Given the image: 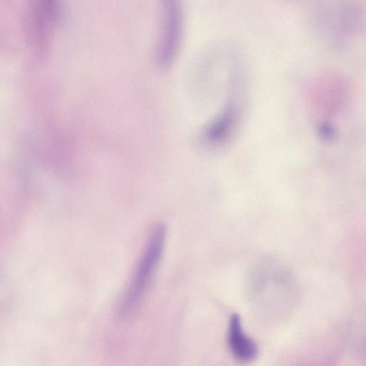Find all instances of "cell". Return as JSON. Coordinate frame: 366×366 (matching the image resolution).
Here are the masks:
<instances>
[{
	"label": "cell",
	"instance_id": "5",
	"mask_svg": "<svg viewBox=\"0 0 366 366\" xmlns=\"http://www.w3.org/2000/svg\"><path fill=\"white\" fill-rule=\"evenodd\" d=\"M236 113L234 108L229 107L219 117L207 131V137L212 140L226 137L234 125Z\"/></svg>",
	"mask_w": 366,
	"mask_h": 366
},
{
	"label": "cell",
	"instance_id": "6",
	"mask_svg": "<svg viewBox=\"0 0 366 366\" xmlns=\"http://www.w3.org/2000/svg\"><path fill=\"white\" fill-rule=\"evenodd\" d=\"M321 134L324 137L331 138L333 136L334 131L330 125L326 124L324 125L321 127Z\"/></svg>",
	"mask_w": 366,
	"mask_h": 366
},
{
	"label": "cell",
	"instance_id": "2",
	"mask_svg": "<svg viewBox=\"0 0 366 366\" xmlns=\"http://www.w3.org/2000/svg\"><path fill=\"white\" fill-rule=\"evenodd\" d=\"M228 343L232 354L241 362H251L258 355L256 342L245 333L241 318L236 314H234L230 320Z\"/></svg>",
	"mask_w": 366,
	"mask_h": 366
},
{
	"label": "cell",
	"instance_id": "1",
	"mask_svg": "<svg viewBox=\"0 0 366 366\" xmlns=\"http://www.w3.org/2000/svg\"><path fill=\"white\" fill-rule=\"evenodd\" d=\"M166 231L164 227H157L146 247L135 270L127 292L125 305H135L148 287L160 263L164 249Z\"/></svg>",
	"mask_w": 366,
	"mask_h": 366
},
{
	"label": "cell",
	"instance_id": "4",
	"mask_svg": "<svg viewBox=\"0 0 366 366\" xmlns=\"http://www.w3.org/2000/svg\"><path fill=\"white\" fill-rule=\"evenodd\" d=\"M166 32L164 33V42L162 45V58L166 60L171 57L176 46V42L179 35V16L176 7H170L168 9Z\"/></svg>",
	"mask_w": 366,
	"mask_h": 366
},
{
	"label": "cell",
	"instance_id": "3",
	"mask_svg": "<svg viewBox=\"0 0 366 366\" xmlns=\"http://www.w3.org/2000/svg\"><path fill=\"white\" fill-rule=\"evenodd\" d=\"M29 29L35 40H44L56 21V7L47 3L39 4L31 8Z\"/></svg>",
	"mask_w": 366,
	"mask_h": 366
}]
</instances>
